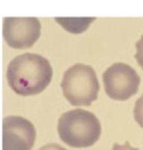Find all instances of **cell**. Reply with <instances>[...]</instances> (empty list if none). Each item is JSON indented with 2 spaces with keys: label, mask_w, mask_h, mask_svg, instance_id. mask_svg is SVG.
I'll list each match as a JSON object with an SVG mask.
<instances>
[{
  "label": "cell",
  "mask_w": 143,
  "mask_h": 150,
  "mask_svg": "<svg viewBox=\"0 0 143 150\" xmlns=\"http://www.w3.org/2000/svg\"><path fill=\"white\" fill-rule=\"evenodd\" d=\"M53 69L49 61L35 53L15 56L7 67V81L12 90L21 96L36 95L50 83Z\"/></svg>",
  "instance_id": "1"
},
{
  "label": "cell",
  "mask_w": 143,
  "mask_h": 150,
  "mask_svg": "<svg viewBox=\"0 0 143 150\" xmlns=\"http://www.w3.org/2000/svg\"><path fill=\"white\" fill-rule=\"evenodd\" d=\"M57 132L62 142L73 148L91 146L100 138L101 123L90 111L74 109L62 114L57 122Z\"/></svg>",
  "instance_id": "2"
},
{
  "label": "cell",
  "mask_w": 143,
  "mask_h": 150,
  "mask_svg": "<svg viewBox=\"0 0 143 150\" xmlns=\"http://www.w3.org/2000/svg\"><path fill=\"white\" fill-rule=\"evenodd\" d=\"M61 88L70 104L89 105L97 98L100 86L96 73L90 66L76 63L64 71Z\"/></svg>",
  "instance_id": "3"
},
{
  "label": "cell",
  "mask_w": 143,
  "mask_h": 150,
  "mask_svg": "<svg viewBox=\"0 0 143 150\" xmlns=\"http://www.w3.org/2000/svg\"><path fill=\"white\" fill-rule=\"evenodd\" d=\"M102 79L105 94L117 101H125L135 95L141 81L136 70L122 62H116L108 67Z\"/></svg>",
  "instance_id": "4"
},
{
  "label": "cell",
  "mask_w": 143,
  "mask_h": 150,
  "mask_svg": "<svg viewBox=\"0 0 143 150\" xmlns=\"http://www.w3.org/2000/svg\"><path fill=\"white\" fill-rule=\"evenodd\" d=\"M2 27L4 39L12 48H29L40 38L41 23L36 18H5Z\"/></svg>",
  "instance_id": "5"
},
{
  "label": "cell",
  "mask_w": 143,
  "mask_h": 150,
  "mask_svg": "<svg viewBox=\"0 0 143 150\" xmlns=\"http://www.w3.org/2000/svg\"><path fill=\"white\" fill-rule=\"evenodd\" d=\"M36 131L30 121L21 116H8L2 122V150H30Z\"/></svg>",
  "instance_id": "6"
},
{
  "label": "cell",
  "mask_w": 143,
  "mask_h": 150,
  "mask_svg": "<svg viewBox=\"0 0 143 150\" xmlns=\"http://www.w3.org/2000/svg\"><path fill=\"white\" fill-rule=\"evenodd\" d=\"M60 25H62L64 27V29L72 32V33H80L87 29L88 25L95 20L94 18H79V19H74V18H56L55 19Z\"/></svg>",
  "instance_id": "7"
},
{
  "label": "cell",
  "mask_w": 143,
  "mask_h": 150,
  "mask_svg": "<svg viewBox=\"0 0 143 150\" xmlns=\"http://www.w3.org/2000/svg\"><path fill=\"white\" fill-rule=\"evenodd\" d=\"M134 118L138 123V125L143 128V95L136 101V104L134 108Z\"/></svg>",
  "instance_id": "8"
},
{
  "label": "cell",
  "mask_w": 143,
  "mask_h": 150,
  "mask_svg": "<svg viewBox=\"0 0 143 150\" xmlns=\"http://www.w3.org/2000/svg\"><path fill=\"white\" fill-rule=\"evenodd\" d=\"M135 47H136V54H135L136 61H137V63H138V64L142 67V69H143V35H142L141 39L136 42Z\"/></svg>",
  "instance_id": "9"
},
{
  "label": "cell",
  "mask_w": 143,
  "mask_h": 150,
  "mask_svg": "<svg viewBox=\"0 0 143 150\" xmlns=\"http://www.w3.org/2000/svg\"><path fill=\"white\" fill-rule=\"evenodd\" d=\"M111 150H138L137 148H134V146H131L130 145V143L129 142H125L124 144H117V143H115L114 145H113V149Z\"/></svg>",
  "instance_id": "10"
},
{
  "label": "cell",
  "mask_w": 143,
  "mask_h": 150,
  "mask_svg": "<svg viewBox=\"0 0 143 150\" xmlns=\"http://www.w3.org/2000/svg\"><path fill=\"white\" fill-rule=\"evenodd\" d=\"M39 150H66L63 146L55 144V143H50V144H46L43 146H41Z\"/></svg>",
  "instance_id": "11"
}]
</instances>
